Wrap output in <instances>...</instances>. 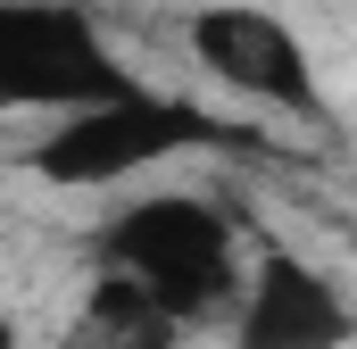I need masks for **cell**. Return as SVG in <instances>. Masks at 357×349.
I'll use <instances>...</instances> for the list:
<instances>
[{
  "label": "cell",
  "mask_w": 357,
  "mask_h": 349,
  "mask_svg": "<svg viewBox=\"0 0 357 349\" xmlns=\"http://www.w3.org/2000/svg\"><path fill=\"white\" fill-rule=\"evenodd\" d=\"M191 59L208 75H225L233 91H258V100H291V108H316V75H307V50L299 34L266 17V8H199L191 17Z\"/></svg>",
  "instance_id": "obj_4"
},
{
  "label": "cell",
  "mask_w": 357,
  "mask_h": 349,
  "mask_svg": "<svg viewBox=\"0 0 357 349\" xmlns=\"http://www.w3.org/2000/svg\"><path fill=\"white\" fill-rule=\"evenodd\" d=\"M108 258L158 299V316H208L233 299V233L199 200H142L133 216H116Z\"/></svg>",
  "instance_id": "obj_2"
},
{
  "label": "cell",
  "mask_w": 357,
  "mask_h": 349,
  "mask_svg": "<svg viewBox=\"0 0 357 349\" xmlns=\"http://www.w3.org/2000/svg\"><path fill=\"white\" fill-rule=\"evenodd\" d=\"M0 349H17V341H8V325H0Z\"/></svg>",
  "instance_id": "obj_6"
},
{
  "label": "cell",
  "mask_w": 357,
  "mask_h": 349,
  "mask_svg": "<svg viewBox=\"0 0 357 349\" xmlns=\"http://www.w3.org/2000/svg\"><path fill=\"white\" fill-rule=\"evenodd\" d=\"M216 142V117L183 108V100H108V108H75L42 150H33V174L50 183H116V174L150 167V158H175V150H199Z\"/></svg>",
  "instance_id": "obj_3"
},
{
  "label": "cell",
  "mask_w": 357,
  "mask_h": 349,
  "mask_svg": "<svg viewBox=\"0 0 357 349\" xmlns=\"http://www.w3.org/2000/svg\"><path fill=\"white\" fill-rule=\"evenodd\" d=\"M0 100L25 108H108L133 100V75L100 50L67 0H0Z\"/></svg>",
  "instance_id": "obj_1"
},
{
  "label": "cell",
  "mask_w": 357,
  "mask_h": 349,
  "mask_svg": "<svg viewBox=\"0 0 357 349\" xmlns=\"http://www.w3.org/2000/svg\"><path fill=\"white\" fill-rule=\"evenodd\" d=\"M241 349H349V308L341 291L299 258H258L250 291H241V325H233Z\"/></svg>",
  "instance_id": "obj_5"
}]
</instances>
